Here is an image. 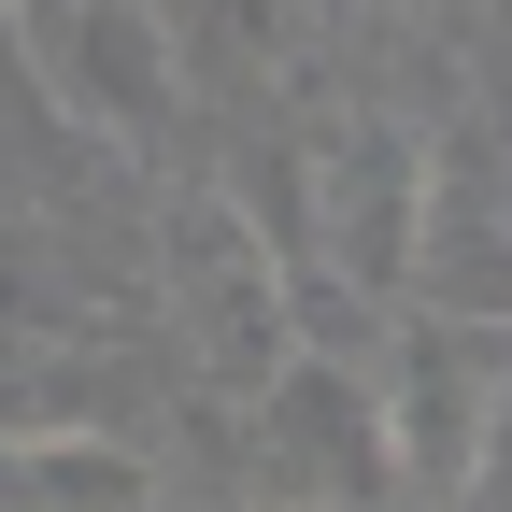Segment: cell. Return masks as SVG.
Here are the masks:
<instances>
[{
	"mask_svg": "<svg viewBox=\"0 0 512 512\" xmlns=\"http://www.w3.org/2000/svg\"><path fill=\"white\" fill-rule=\"evenodd\" d=\"M0 512H157V470L100 427H29L0 441Z\"/></svg>",
	"mask_w": 512,
	"mask_h": 512,
	"instance_id": "6",
	"label": "cell"
},
{
	"mask_svg": "<svg viewBox=\"0 0 512 512\" xmlns=\"http://www.w3.org/2000/svg\"><path fill=\"white\" fill-rule=\"evenodd\" d=\"M256 470H271L285 498H384V413H370V370L342 356H285L271 384H256Z\"/></svg>",
	"mask_w": 512,
	"mask_h": 512,
	"instance_id": "4",
	"label": "cell"
},
{
	"mask_svg": "<svg viewBox=\"0 0 512 512\" xmlns=\"http://www.w3.org/2000/svg\"><path fill=\"white\" fill-rule=\"evenodd\" d=\"M171 299H185V328H200V356L242 370V384H271V370L299 356V342H285V256L256 242L242 200H200V214H185V242H171Z\"/></svg>",
	"mask_w": 512,
	"mask_h": 512,
	"instance_id": "5",
	"label": "cell"
},
{
	"mask_svg": "<svg viewBox=\"0 0 512 512\" xmlns=\"http://www.w3.org/2000/svg\"><path fill=\"white\" fill-rule=\"evenodd\" d=\"M15 29H29V72L57 86V114L100 128L114 157H143L171 100H185V43L143 15V0H15Z\"/></svg>",
	"mask_w": 512,
	"mask_h": 512,
	"instance_id": "3",
	"label": "cell"
},
{
	"mask_svg": "<svg viewBox=\"0 0 512 512\" xmlns=\"http://www.w3.org/2000/svg\"><path fill=\"white\" fill-rule=\"evenodd\" d=\"M470 498H484V512H512V399H498V441H484V470H470Z\"/></svg>",
	"mask_w": 512,
	"mask_h": 512,
	"instance_id": "7",
	"label": "cell"
},
{
	"mask_svg": "<svg viewBox=\"0 0 512 512\" xmlns=\"http://www.w3.org/2000/svg\"><path fill=\"white\" fill-rule=\"evenodd\" d=\"M413 299L512 328V100H470L413 143Z\"/></svg>",
	"mask_w": 512,
	"mask_h": 512,
	"instance_id": "2",
	"label": "cell"
},
{
	"mask_svg": "<svg viewBox=\"0 0 512 512\" xmlns=\"http://www.w3.org/2000/svg\"><path fill=\"white\" fill-rule=\"evenodd\" d=\"M512 399V328H470V313L399 299L370 342V413H384V484L399 498H470L484 441Z\"/></svg>",
	"mask_w": 512,
	"mask_h": 512,
	"instance_id": "1",
	"label": "cell"
}]
</instances>
